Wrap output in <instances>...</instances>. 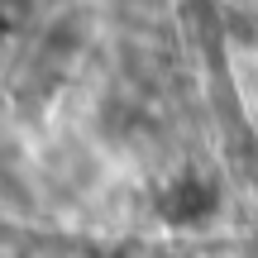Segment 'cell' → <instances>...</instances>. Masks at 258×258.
I'll return each mask as SVG.
<instances>
[{
	"mask_svg": "<svg viewBox=\"0 0 258 258\" xmlns=\"http://www.w3.org/2000/svg\"><path fill=\"white\" fill-rule=\"evenodd\" d=\"M153 206H158V220L163 225L196 230V225H206L215 211H220V182L206 177V172H196V167H186V172H177L172 182L158 186Z\"/></svg>",
	"mask_w": 258,
	"mask_h": 258,
	"instance_id": "6da1fadb",
	"label": "cell"
}]
</instances>
